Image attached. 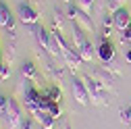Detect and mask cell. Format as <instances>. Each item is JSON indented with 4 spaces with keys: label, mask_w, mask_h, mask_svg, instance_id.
Wrapping results in <instances>:
<instances>
[{
    "label": "cell",
    "mask_w": 131,
    "mask_h": 129,
    "mask_svg": "<svg viewBox=\"0 0 131 129\" xmlns=\"http://www.w3.org/2000/svg\"><path fill=\"white\" fill-rule=\"evenodd\" d=\"M19 129H31V119H23V123H21Z\"/></svg>",
    "instance_id": "cell-27"
},
{
    "label": "cell",
    "mask_w": 131,
    "mask_h": 129,
    "mask_svg": "<svg viewBox=\"0 0 131 129\" xmlns=\"http://www.w3.org/2000/svg\"><path fill=\"white\" fill-rule=\"evenodd\" d=\"M31 115H34V119L44 127V129H54V123H56V119L50 115L48 110H42V108H34L31 110Z\"/></svg>",
    "instance_id": "cell-10"
},
{
    "label": "cell",
    "mask_w": 131,
    "mask_h": 129,
    "mask_svg": "<svg viewBox=\"0 0 131 129\" xmlns=\"http://www.w3.org/2000/svg\"><path fill=\"white\" fill-rule=\"evenodd\" d=\"M125 60L131 62V48H127V52H125Z\"/></svg>",
    "instance_id": "cell-28"
},
{
    "label": "cell",
    "mask_w": 131,
    "mask_h": 129,
    "mask_svg": "<svg viewBox=\"0 0 131 129\" xmlns=\"http://www.w3.org/2000/svg\"><path fill=\"white\" fill-rule=\"evenodd\" d=\"M4 123L10 127V129H19L21 123H23V108L21 104L15 100V98H8V104H6V110H4V115H2Z\"/></svg>",
    "instance_id": "cell-3"
},
{
    "label": "cell",
    "mask_w": 131,
    "mask_h": 129,
    "mask_svg": "<svg viewBox=\"0 0 131 129\" xmlns=\"http://www.w3.org/2000/svg\"><path fill=\"white\" fill-rule=\"evenodd\" d=\"M2 54H4V58H6V64L10 67V64L15 62V42H13V40L8 42V46L4 48V52H2Z\"/></svg>",
    "instance_id": "cell-19"
},
{
    "label": "cell",
    "mask_w": 131,
    "mask_h": 129,
    "mask_svg": "<svg viewBox=\"0 0 131 129\" xmlns=\"http://www.w3.org/2000/svg\"><path fill=\"white\" fill-rule=\"evenodd\" d=\"M62 2H67V4H69V2H71V0H62Z\"/></svg>",
    "instance_id": "cell-31"
},
{
    "label": "cell",
    "mask_w": 131,
    "mask_h": 129,
    "mask_svg": "<svg viewBox=\"0 0 131 129\" xmlns=\"http://www.w3.org/2000/svg\"><path fill=\"white\" fill-rule=\"evenodd\" d=\"M112 25H114L117 31H125L127 27H131V15H129L127 6L117 10V13H112Z\"/></svg>",
    "instance_id": "cell-9"
},
{
    "label": "cell",
    "mask_w": 131,
    "mask_h": 129,
    "mask_svg": "<svg viewBox=\"0 0 131 129\" xmlns=\"http://www.w3.org/2000/svg\"><path fill=\"white\" fill-rule=\"evenodd\" d=\"M104 67H106V69H108V71H110L112 75H119V73H121V71H119V64L114 62V60H110V62H106Z\"/></svg>",
    "instance_id": "cell-23"
},
{
    "label": "cell",
    "mask_w": 131,
    "mask_h": 129,
    "mask_svg": "<svg viewBox=\"0 0 131 129\" xmlns=\"http://www.w3.org/2000/svg\"><path fill=\"white\" fill-rule=\"evenodd\" d=\"M2 64H4V62H0V73H2Z\"/></svg>",
    "instance_id": "cell-29"
},
{
    "label": "cell",
    "mask_w": 131,
    "mask_h": 129,
    "mask_svg": "<svg viewBox=\"0 0 131 129\" xmlns=\"http://www.w3.org/2000/svg\"><path fill=\"white\" fill-rule=\"evenodd\" d=\"M125 2H127V0H106V10L112 15V13L125 8Z\"/></svg>",
    "instance_id": "cell-18"
},
{
    "label": "cell",
    "mask_w": 131,
    "mask_h": 129,
    "mask_svg": "<svg viewBox=\"0 0 131 129\" xmlns=\"http://www.w3.org/2000/svg\"><path fill=\"white\" fill-rule=\"evenodd\" d=\"M0 27H6V29H15V17L10 8L0 0Z\"/></svg>",
    "instance_id": "cell-12"
},
{
    "label": "cell",
    "mask_w": 131,
    "mask_h": 129,
    "mask_svg": "<svg viewBox=\"0 0 131 129\" xmlns=\"http://www.w3.org/2000/svg\"><path fill=\"white\" fill-rule=\"evenodd\" d=\"M0 62H2V50H0Z\"/></svg>",
    "instance_id": "cell-30"
},
{
    "label": "cell",
    "mask_w": 131,
    "mask_h": 129,
    "mask_svg": "<svg viewBox=\"0 0 131 129\" xmlns=\"http://www.w3.org/2000/svg\"><path fill=\"white\" fill-rule=\"evenodd\" d=\"M75 4H77L81 10H85V13L92 15V10H94V6H96V0H75Z\"/></svg>",
    "instance_id": "cell-20"
},
{
    "label": "cell",
    "mask_w": 131,
    "mask_h": 129,
    "mask_svg": "<svg viewBox=\"0 0 131 129\" xmlns=\"http://www.w3.org/2000/svg\"><path fill=\"white\" fill-rule=\"evenodd\" d=\"M121 42L123 44H131V27H127L125 31H121Z\"/></svg>",
    "instance_id": "cell-24"
},
{
    "label": "cell",
    "mask_w": 131,
    "mask_h": 129,
    "mask_svg": "<svg viewBox=\"0 0 131 129\" xmlns=\"http://www.w3.org/2000/svg\"><path fill=\"white\" fill-rule=\"evenodd\" d=\"M21 75L23 77H27V79H38V69H36V64L31 62V60H27V62H23V67H21Z\"/></svg>",
    "instance_id": "cell-15"
},
{
    "label": "cell",
    "mask_w": 131,
    "mask_h": 129,
    "mask_svg": "<svg viewBox=\"0 0 131 129\" xmlns=\"http://www.w3.org/2000/svg\"><path fill=\"white\" fill-rule=\"evenodd\" d=\"M121 119H123V123H131V106L121 110Z\"/></svg>",
    "instance_id": "cell-25"
},
{
    "label": "cell",
    "mask_w": 131,
    "mask_h": 129,
    "mask_svg": "<svg viewBox=\"0 0 131 129\" xmlns=\"http://www.w3.org/2000/svg\"><path fill=\"white\" fill-rule=\"evenodd\" d=\"M67 19H71L73 23H77L81 29L85 31V34H94L96 31V25H94V19H92V15L90 13H85V10H81L77 4H67Z\"/></svg>",
    "instance_id": "cell-1"
},
{
    "label": "cell",
    "mask_w": 131,
    "mask_h": 129,
    "mask_svg": "<svg viewBox=\"0 0 131 129\" xmlns=\"http://www.w3.org/2000/svg\"><path fill=\"white\" fill-rule=\"evenodd\" d=\"M6 104H8V96L0 94V117L4 115V110H6Z\"/></svg>",
    "instance_id": "cell-26"
},
{
    "label": "cell",
    "mask_w": 131,
    "mask_h": 129,
    "mask_svg": "<svg viewBox=\"0 0 131 129\" xmlns=\"http://www.w3.org/2000/svg\"><path fill=\"white\" fill-rule=\"evenodd\" d=\"M48 112H50V115L54 117V119H58L60 117V102H54V100H50V102H48Z\"/></svg>",
    "instance_id": "cell-22"
},
{
    "label": "cell",
    "mask_w": 131,
    "mask_h": 129,
    "mask_svg": "<svg viewBox=\"0 0 131 129\" xmlns=\"http://www.w3.org/2000/svg\"><path fill=\"white\" fill-rule=\"evenodd\" d=\"M81 79H83V83H85V88H88L90 102H92L94 106H104L106 100H108V90H104L92 75H83Z\"/></svg>",
    "instance_id": "cell-2"
},
{
    "label": "cell",
    "mask_w": 131,
    "mask_h": 129,
    "mask_svg": "<svg viewBox=\"0 0 131 129\" xmlns=\"http://www.w3.org/2000/svg\"><path fill=\"white\" fill-rule=\"evenodd\" d=\"M46 96H48L50 100H54V102H60V100H62V94H60L58 85H50V88H48V92H46Z\"/></svg>",
    "instance_id": "cell-21"
},
{
    "label": "cell",
    "mask_w": 131,
    "mask_h": 129,
    "mask_svg": "<svg viewBox=\"0 0 131 129\" xmlns=\"http://www.w3.org/2000/svg\"><path fill=\"white\" fill-rule=\"evenodd\" d=\"M92 77H94L104 90H108V92L114 90V75H112L106 67H96V69L92 71Z\"/></svg>",
    "instance_id": "cell-4"
},
{
    "label": "cell",
    "mask_w": 131,
    "mask_h": 129,
    "mask_svg": "<svg viewBox=\"0 0 131 129\" xmlns=\"http://www.w3.org/2000/svg\"><path fill=\"white\" fill-rule=\"evenodd\" d=\"M98 56H100V60H102L104 64L110 62V60H114V46H112V42L102 40L100 46H98Z\"/></svg>",
    "instance_id": "cell-11"
},
{
    "label": "cell",
    "mask_w": 131,
    "mask_h": 129,
    "mask_svg": "<svg viewBox=\"0 0 131 129\" xmlns=\"http://www.w3.org/2000/svg\"><path fill=\"white\" fill-rule=\"evenodd\" d=\"M17 13H19V19H21L23 25H36V23L40 21V13H38V8H34L31 4L21 2L19 8H17Z\"/></svg>",
    "instance_id": "cell-5"
},
{
    "label": "cell",
    "mask_w": 131,
    "mask_h": 129,
    "mask_svg": "<svg viewBox=\"0 0 131 129\" xmlns=\"http://www.w3.org/2000/svg\"><path fill=\"white\" fill-rule=\"evenodd\" d=\"M31 34H34V38H36V42H38V46L42 48V50H48V46H50V42H52V34H48L40 23L31 25Z\"/></svg>",
    "instance_id": "cell-7"
},
{
    "label": "cell",
    "mask_w": 131,
    "mask_h": 129,
    "mask_svg": "<svg viewBox=\"0 0 131 129\" xmlns=\"http://www.w3.org/2000/svg\"><path fill=\"white\" fill-rule=\"evenodd\" d=\"M71 94H73V98L81 104V106H85V104H90V94H88V88H85V83H83V79H75L73 77V81H71Z\"/></svg>",
    "instance_id": "cell-6"
},
{
    "label": "cell",
    "mask_w": 131,
    "mask_h": 129,
    "mask_svg": "<svg viewBox=\"0 0 131 129\" xmlns=\"http://www.w3.org/2000/svg\"><path fill=\"white\" fill-rule=\"evenodd\" d=\"M54 29H58V31H62V27H64V21H67V13L64 10H60L58 6L54 8Z\"/></svg>",
    "instance_id": "cell-17"
},
{
    "label": "cell",
    "mask_w": 131,
    "mask_h": 129,
    "mask_svg": "<svg viewBox=\"0 0 131 129\" xmlns=\"http://www.w3.org/2000/svg\"><path fill=\"white\" fill-rule=\"evenodd\" d=\"M62 60H64V64H67L71 71H77V69L81 67V62H83L75 46H69L67 50H62Z\"/></svg>",
    "instance_id": "cell-8"
},
{
    "label": "cell",
    "mask_w": 131,
    "mask_h": 129,
    "mask_svg": "<svg viewBox=\"0 0 131 129\" xmlns=\"http://www.w3.org/2000/svg\"><path fill=\"white\" fill-rule=\"evenodd\" d=\"M44 58H46V73L52 75L54 79H60V77H62V69L56 67V64L52 62V56H44Z\"/></svg>",
    "instance_id": "cell-16"
},
{
    "label": "cell",
    "mask_w": 131,
    "mask_h": 129,
    "mask_svg": "<svg viewBox=\"0 0 131 129\" xmlns=\"http://www.w3.org/2000/svg\"><path fill=\"white\" fill-rule=\"evenodd\" d=\"M77 52H79V56H81V60L83 62H92V58H94V54H96V50H94V44L88 40L85 44H81L79 48H77Z\"/></svg>",
    "instance_id": "cell-14"
},
{
    "label": "cell",
    "mask_w": 131,
    "mask_h": 129,
    "mask_svg": "<svg viewBox=\"0 0 131 129\" xmlns=\"http://www.w3.org/2000/svg\"><path fill=\"white\" fill-rule=\"evenodd\" d=\"M71 38H73V46H75V48H79L81 44H85V42H88L85 31L81 29L77 23H73V25H71Z\"/></svg>",
    "instance_id": "cell-13"
}]
</instances>
